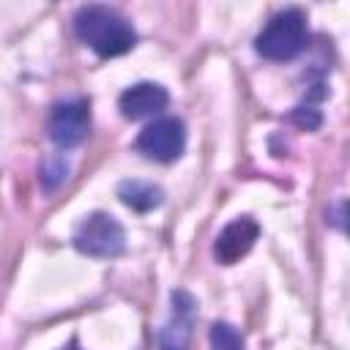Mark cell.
Returning a JSON list of instances; mask_svg holds the SVG:
<instances>
[{"label": "cell", "instance_id": "cell-2", "mask_svg": "<svg viewBox=\"0 0 350 350\" xmlns=\"http://www.w3.org/2000/svg\"><path fill=\"white\" fill-rule=\"evenodd\" d=\"M304 46H306V16L298 8L273 14L254 38V49L265 60H293Z\"/></svg>", "mask_w": 350, "mask_h": 350}, {"label": "cell", "instance_id": "cell-5", "mask_svg": "<svg viewBox=\"0 0 350 350\" xmlns=\"http://www.w3.org/2000/svg\"><path fill=\"white\" fill-rule=\"evenodd\" d=\"M90 131V104L85 98H74V101H60L52 107L49 120H46V134L49 139L68 150L77 148Z\"/></svg>", "mask_w": 350, "mask_h": 350}, {"label": "cell", "instance_id": "cell-12", "mask_svg": "<svg viewBox=\"0 0 350 350\" xmlns=\"http://www.w3.org/2000/svg\"><path fill=\"white\" fill-rule=\"evenodd\" d=\"M293 120H295L301 129L312 131V129H317V126H320V112H317V109H312V107H298V109L293 112Z\"/></svg>", "mask_w": 350, "mask_h": 350}, {"label": "cell", "instance_id": "cell-11", "mask_svg": "<svg viewBox=\"0 0 350 350\" xmlns=\"http://www.w3.org/2000/svg\"><path fill=\"white\" fill-rule=\"evenodd\" d=\"M211 350H243V339L230 323H216L211 328Z\"/></svg>", "mask_w": 350, "mask_h": 350}, {"label": "cell", "instance_id": "cell-4", "mask_svg": "<svg viewBox=\"0 0 350 350\" xmlns=\"http://www.w3.org/2000/svg\"><path fill=\"white\" fill-rule=\"evenodd\" d=\"M134 148H137L142 156H148V159H153V161H161V164H170V161H175V159H180V153H183V148H186V129H183V120L170 118V115L156 118L153 123H148V126L139 131Z\"/></svg>", "mask_w": 350, "mask_h": 350}, {"label": "cell", "instance_id": "cell-6", "mask_svg": "<svg viewBox=\"0 0 350 350\" xmlns=\"http://www.w3.org/2000/svg\"><path fill=\"white\" fill-rule=\"evenodd\" d=\"M197 323V304L186 290H172L170 317L159 331V350H189Z\"/></svg>", "mask_w": 350, "mask_h": 350}, {"label": "cell", "instance_id": "cell-10", "mask_svg": "<svg viewBox=\"0 0 350 350\" xmlns=\"http://www.w3.org/2000/svg\"><path fill=\"white\" fill-rule=\"evenodd\" d=\"M66 175H68V161L63 159V156H49L44 164H41V186L46 189V191H52V189H57L63 180H66Z\"/></svg>", "mask_w": 350, "mask_h": 350}, {"label": "cell", "instance_id": "cell-8", "mask_svg": "<svg viewBox=\"0 0 350 350\" xmlns=\"http://www.w3.org/2000/svg\"><path fill=\"white\" fill-rule=\"evenodd\" d=\"M167 104H170V93L159 82H137V85L126 88L118 98V107H120L123 118H129V120L159 115Z\"/></svg>", "mask_w": 350, "mask_h": 350}, {"label": "cell", "instance_id": "cell-13", "mask_svg": "<svg viewBox=\"0 0 350 350\" xmlns=\"http://www.w3.org/2000/svg\"><path fill=\"white\" fill-rule=\"evenodd\" d=\"M63 350H79V347H77V342H71V345H68V347H63Z\"/></svg>", "mask_w": 350, "mask_h": 350}, {"label": "cell", "instance_id": "cell-3", "mask_svg": "<svg viewBox=\"0 0 350 350\" xmlns=\"http://www.w3.org/2000/svg\"><path fill=\"white\" fill-rule=\"evenodd\" d=\"M74 246L88 257H118L126 249V232L115 216L96 211L79 221Z\"/></svg>", "mask_w": 350, "mask_h": 350}, {"label": "cell", "instance_id": "cell-7", "mask_svg": "<svg viewBox=\"0 0 350 350\" xmlns=\"http://www.w3.org/2000/svg\"><path fill=\"white\" fill-rule=\"evenodd\" d=\"M260 235V227L252 216H238L232 219L213 241V257L221 262V265H232L238 262L243 254H249V249L254 246Z\"/></svg>", "mask_w": 350, "mask_h": 350}, {"label": "cell", "instance_id": "cell-1", "mask_svg": "<svg viewBox=\"0 0 350 350\" xmlns=\"http://www.w3.org/2000/svg\"><path fill=\"white\" fill-rule=\"evenodd\" d=\"M74 33L82 44H88L98 57L126 55L137 44V33L131 22L109 5H85L74 16Z\"/></svg>", "mask_w": 350, "mask_h": 350}, {"label": "cell", "instance_id": "cell-9", "mask_svg": "<svg viewBox=\"0 0 350 350\" xmlns=\"http://www.w3.org/2000/svg\"><path fill=\"white\" fill-rule=\"evenodd\" d=\"M118 197L123 200V205H129L139 213H148V211L161 205L164 191L150 180H123L118 186Z\"/></svg>", "mask_w": 350, "mask_h": 350}]
</instances>
